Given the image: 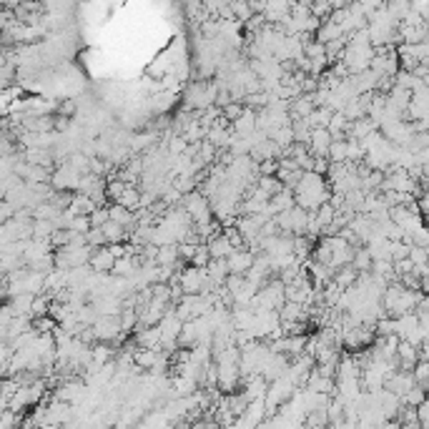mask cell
Wrapping results in <instances>:
<instances>
[{
  "label": "cell",
  "mask_w": 429,
  "mask_h": 429,
  "mask_svg": "<svg viewBox=\"0 0 429 429\" xmlns=\"http://www.w3.org/2000/svg\"><path fill=\"white\" fill-rule=\"evenodd\" d=\"M414 387H417V379H414V371H409V369H397L387 379V384H384V389L392 392L394 397H399V399L407 397Z\"/></svg>",
  "instance_id": "1"
},
{
  "label": "cell",
  "mask_w": 429,
  "mask_h": 429,
  "mask_svg": "<svg viewBox=\"0 0 429 429\" xmlns=\"http://www.w3.org/2000/svg\"><path fill=\"white\" fill-rule=\"evenodd\" d=\"M254 261H256V254H251L249 249H241V251H233L226 259V264L233 276H246L254 269Z\"/></svg>",
  "instance_id": "2"
},
{
  "label": "cell",
  "mask_w": 429,
  "mask_h": 429,
  "mask_svg": "<svg viewBox=\"0 0 429 429\" xmlns=\"http://www.w3.org/2000/svg\"><path fill=\"white\" fill-rule=\"evenodd\" d=\"M332 143H334V138H332V133H329V128H317V131H312L309 151H312V156H317V159H327Z\"/></svg>",
  "instance_id": "3"
},
{
  "label": "cell",
  "mask_w": 429,
  "mask_h": 429,
  "mask_svg": "<svg viewBox=\"0 0 429 429\" xmlns=\"http://www.w3.org/2000/svg\"><path fill=\"white\" fill-rule=\"evenodd\" d=\"M116 256L111 254V249L108 246H103V249H95L93 251V259H90V269L95 271V274H113V266H116Z\"/></svg>",
  "instance_id": "4"
},
{
  "label": "cell",
  "mask_w": 429,
  "mask_h": 429,
  "mask_svg": "<svg viewBox=\"0 0 429 429\" xmlns=\"http://www.w3.org/2000/svg\"><path fill=\"white\" fill-rule=\"evenodd\" d=\"M397 361H399V369H409V371H414V366L419 364V349H417V346L409 344V341H399Z\"/></svg>",
  "instance_id": "5"
},
{
  "label": "cell",
  "mask_w": 429,
  "mask_h": 429,
  "mask_svg": "<svg viewBox=\"0 0 429 429\" xmlns=\"http://www.w3.org/2000/svg\"><path fill=\"white\" fill-rule=\"evenodd\" d=\"M231 131L236 133V136H244V138L254 136V133L259 131V128H256V111H251V108H246L244 116L238 118L236 123H231Z\"/></svg>",
  "instance_id": "6"
},
{
  "label": "cell",
  "mask_w": 429,
  "mask_h": 429,
  "mask_svg": "<svg viewBox=\"0 0 429 429\" xmlns=\"http://www.w3.org/2000/svg\"><path fill=\"white\" fill-rule=\"evenodd\" d=\"M108 213H111V221H113V223H118V226H123V228H133V226H138L136 213L128 211V208H123L121 203H111V206H108Z\"/></svg>",
  "instance_id": "7"
},
{
  "label": "cell",
  "mask_w": 429,
  "mask_h": 429,
  "mask_svg": "<svg viewBox=\"0 0 429 429\" xmlns=\"http://www.w3.org/2000/svg\"><path fill=\"white\" fill-rule=\"evenodd\" d=\"M206 246H208V251H211V259H228V256L233 254V246H231V241L223 236V228H221V233L213 236Z\"/></svg>",
  "instance_id": "8"
},
{
  "label": "cell",
  "mask_w": 429,
  "mask_h": 429,
  "mask_svg": "<svg viewBox=\"0 0 429 429\" xmlns=\"http://www.w3.org/2000/svg\"><path fill=\"white\" fill-rule=\"evenodd\" d=\"M356 281H359V271H356L354 266H344V269H339L337 274H334V284L339 286L341 292L356 286Z\"/></svg>",
  "instance_id": "9"
},
{
  "label": "cell",
  "mask_w": 429,
  "mask_h": 429,
  "mask_svg": "<svg viewBox=\"0 0 429 429\" xmlns=\"http://www.w3.org/2000/svg\"><path fill=\"white\" fill-rule=\"evenodd\" d=\"M339 38H344V31H341L339 26L334 21H327V23H322V28L317 31V41L319 43H334V41H339Z\"/></svg>",
  "instance_id": "10"
},
{
  "label": "cell",
  "mask_w": 429,
  "mask_h": 429,
  "mask_svg": "<svg viewBox=\"0 0 429 429\" xmlns=\"http://www.w3.org/2000/svg\"><path fill=\"white\" fill-rule=\"evenodd\" d=\"M95 203H93V198L90 196H83V194H75L73 196V203H70V208L68 211L73 213V216H90V213L95 211Z\"/></svg>",
  "instance_id": "11"
},
{
  "label": "cell",
  "mask_w": 429,
  "mask_h": 429,
  "mask_svg": "<svg viewBox=\"0 0 429 429\" xmlns=\"http://www.w3.org/2000/svg\"><path fill=\"white\" fill-rule=\"evenodd\" d=\"M327 159H329V164H349V143L334 141Z\"/></svg>",
  "instance_id": "12"
},
{
  "label": "cell",
  "mask_w": 429,
  "mask_h": 429,
  "mask_svg": "<svg viewBox=\"0 0 429 429\" xmlns=\"http://www.w3.org/2000/svg\"><path fill=\"white\" fill-rule=\"evenodd\" d=\"M141 196H143V194L136 189V186H128L126 194H123L121 201H118V203H121L123 208H128V211L136 213V211H141Z\"/></svg>",
  "instance_id": "13"
},
{
  "label": "cell",
  "mask_w": 429,
  "mask_h": 429,
  "mask_svg": "<svg viewBox=\"0 0 429 429\" xmlns=\"http://www.w3.org/2000/svg\"><path fill=\"white\" fill-rule=\"evenodd\" d=\"M332 118H334V111H332V108L324 106V108H317V111H314L312 116L307 118V123L314 128V131H317V128H329Z\"/></svg>",
  "instance_id": "14"
},
{
  "label": "cell",
  "mask_w": 429,
  "mask_h": 429,
  "mask_svg": "<svg viewBox=\"0 0 429 429\" xmlns=\"http://www.w3.org/2000/svg\"><path fill=\"white\" fill-rule=\"evenodd\" d=\"M371 264H374V259H371V254H369V249L366 246H361V249H356V254H354V261H351V266H354L359 274H369L371 271Z\"/></svg>",
  "instance_id": "15"
},
{
  "label": "cell",
  "mask_w": 429,
  "mask_h": 429,
  "mask_svg": "<svg viewBox=\"0 0 429 429\" xmlns=\"http://www.w3.org/2000/svg\"><path fill=\"white\" fill-rule=\"evenodd\" d=\"M126 189H128V184L118 179V176H111V179H108V184H106V194H108V198H111L113 203L121 201V196L126 194Z\"/></svg>",
  "instance_id": "16"
},
{
  "label": "cell",
  "mask_w": 429,
  "mask_h": 429,
  "mask_svg": "<svg viewBox=\"0 0 429 429\" xmlns=\"http://www.w3.org/2000/svg\"><path fill=\"white\" fill-rule=\"evenodd\" d=\"M103 233H106V241H108V246L111 244H121L123 238L128 236V231L123 226H118V223H113V221H108L106 226H103Z\"/></svg>",
  "instance_id": "17"
},
{
  "label": "cell",
  "mask_w": 429,
  "mask_h": 429,
  "mask_svg": "<svg viewBox=\"0 0 429 429\" xmlns=\"http://www.w3.org/2000/svg\"><path fill=\"white\" fill-rule=\"evenodd\" d=\"M427 397H429V394L424 392V389H422V387H419V384H417V387H414L412 392H409L407 397L402 399V402L407 404V407H414V409H419V407H422L424 402H427Z\"/></svg>",
  "instance_id": "18"
},
{
  "label": "cell",
  "mask_w": 429,
  "mask_h": 429,
  "mask_svg": "<svg viewBox=\"0 0 429 429\" xmlns=\"http://www.w3.org/2000/svg\"><path fill=\"white\" fill-rule=\"evenodd\" d=\"M85 244H88L90 249H103V246H108L106 233H103V228H90L88 236H85Z\"/></svg>",
  "instance_id": "19"
},
{
  "label": "cell",
  "mask_w": 429,
  "mask_h": 429,
  "mask_svg": "<svg viewBox=\"0 0 429 429\" xmlns=\"http://www.w3.org/2000/svg\"><path fill=\"white\" fill-rule=\"evenodd\" d=\"M90 216H73L68 221V231H73V233H83V236H88V231H90Z\"/></svg>",
  "instance_id": "20"
},
{
  "label": "cell",
  "mask_w": 429,
  "mask_h": 429,
  "mask_svg": "<svg viewBox=\"0 0 429 429\" xmlns=\"http://www.w3.org/2000/svg\"><path fill=\"white\" fill-rule=\"evenodd\" d=\"M108 221H111V213H108V206L95 208V211L90 213V226H93V228H103Z\"/></svg>",
  "instance_id": "21"
},
{
  "label": "cell",
  "mask_w": 429,
  "mask_h": 429,
  "mask_svg": "<svg viewBox=\"0 0 429 429\" xmlns=\"http://www.w3.org/2000/svg\"><path fill=\"white\" fill-rule=\"evenodd\" d=\"M261 176H279V161H261L259 164V179Z\"/></svg>",
  "instance_id": "22"
},
{
  "label": "cell",
  "mask_w": 429,
  "mask_h": 429,
  "mask_svg": "<svg viewBox=\"0 0 429 429\" xmlns=\"http://www.w3.org/2000/svg\"><path fill=\"white\" fill-rule=\"evenodd\" d=\"M417 419H419V427L429 429V397H427V402L417 409Z\"/></svg>",
  "instance_id": "23"
},
{
  "label": "cell",
  "mask_w": 429,
  "mask_h": 429,
  "mask_svg": "<svg viewBox=\"0 0 429 429\" xmlns=\"http://www.w3.org/2000/svg\"><path fill=\"white\" fill-rule=\"evenodd\" d=\"M75 108H78V106H75V103H73V101H63V103H60V106H58V111H63V116H65V118H68V116H70V113H73V111H75Z\"/></svg>",
  "instance_id": "24"
},
{
  "label": "cell",
  "mask_w": 429,
  "mask_h": 429,
  "mask_svg": "<svg viewBox=\"0 0 429 429\" xmlns=\"http://www.w3.org/2000/svg\"><path fill=\"white\" fill-rule=\"evenodd\" d=\"M376 429H402V424L397 422V419H389V422H384V424H379Z\"/></svg>",
  "instance_id": "25"
}]
</instances>
